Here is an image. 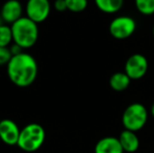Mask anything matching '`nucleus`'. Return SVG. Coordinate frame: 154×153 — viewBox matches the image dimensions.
Segmentation results:
<instances>
[{"instance_id": "obj_1", "label": "nucleus", "mask_w": 154, "mask_h": 153, "mask_svg": "<svg viewBox=\"0 0 154 153\" xmlns=\"http://www.w3.org/2000/svg\"><path fill=\"white\" fill-rule=\"evenodd\" d=\"M8 79L18 87H29L38 75V64L35 58L27 53L13 56L6 65Z\"/></svg>"}, {"instance_id": "obj_2", "label": "nucleus", "mask_w": 154, "mask_h": 153, "mask_svg": "<svg viewBox=\"0 0 154 153\" xmlns=\"http://www.w3.org/2000/svg\"><path fill=\"white\" fill-rule=\"evenodd\" d=\"M11 27L15 44L19 45L23 49L29 48L36 44L39 37L38 24L26 16L13 23Z\"/></svg>"}, {"instance_id": "obj_3", "label": "nucleus", "mask_w": 154, "mask_h": 153, "mask_svg": "<svg viewBox=\"0 0 154 153\" xmlns=\"http://www.w3.org/2000/svg\"><path fill=\"white\" fill-rule=\"evenodd\" d=\"M44 141V128L40 124L31 123L21 129L17 146L25 152H35L42 147Z\"/></svg>"}, {"instance_id": "obj_4", "label": "nucleus", "mask_w": 154, "mask_h": 153, "mask_svg": "<svg viewBox=\"0 0 154 153\" xmlns=\"http://www.w3.org/2000/svg\"><path fill=\"white\" fill-rule=\"evenodd\" d=\"M149 112L142 103H132L126 107L122 115V123L126 130L137 132L145 127Z\"/></svg>"}, {"instance_id": "obj_5", "label": "nucleus", "mask_w": 154, "mask_h": 153, "mask_svg": "<svg viewBox=\"0 0 154 153\" xmlns=\"http://www.w3.org/2000/svg\"><path fill=\"white\" fill-rule=\"evenodd\" d=\"M136 31V21L130 16H119L109 24V33L114 39L124 40L131 37Z\"/></svg>"}, {"instance_id": "obj_6", "label": "nucleus", "mask_w": 154, "mask_h": 153, "mask_svg": "<svg viewBox=\"0 0 154 153\" xmlns=\"http://www.w3.org/2000/svg\"><path fill=\"white\" fill-rule=\"evenodd\" d=\"M149 68L147 58L142 54H133L127 59L125 63V70L131 80H140L146 76Z\"/></svg>"}, {"instance_id": "obj_7", "label": "nucleus", "mask_w": 154, "mask_h": 153, "mask_svg": "<svg viewBox=\"0 0 154 153\" xmlns=\"http://www.w3.org/2000/svg\"><path fill=\"white\" fill-rule=\"evenodd\" d=\"M51 8L49 0H27L25 13L27 18L39 24L48 18Z\"/></svg>"}, {"instance_id": "obj_8", "label": "nucleus", "mask_w": 154, "mask_h": 153, "mask_svg": "<svg viewBox=\"0 0 154 153\" xmlns=\"http://www.w3.org/2000/svg\"><path fill=\"white\" fill-rule=\"evenodd\" d=\"M21 129L12 120L4 118L0 121V141L8 146H17Z\"/></svg>"}, {"instance_id": "obj_9", "label": "nucleus", "mask_w": 154, "mask_h": 153, "mask_svg": "<svg viewBox=\"0 0 154 153\" xmlns=\"http://www.w3.org/2000/svg\"><path fill=\"white\" fill-rule=\"evenodd\" d=\"M22 4L18 0H8L4 2L1 8L0 16H1L3 22L10 23L11 25L22 18Z\"/></svg>"}, {"instance_id": "obj_10", "label": "nucleus", "mask_w": 154, "mask_h": 153, "mask_svg": "<svg viewBox=\"0 0 154 153\" xmlns=\"http://www.w3.org/2000/svg\"><path fill=\"white\" fill-rule=\"evenodd\" d=\"M94 153H124V150L119 137L105 136L95 144Z\"/></svg>"}, {"instance_id": "obj_11", "label": "nucleus", "mask_w": 154, "mask_h": 153, "mask_svg": "<svg viewBox=\"0 0 154 153\" xmlns=\"http://www.w3.org/2000/svg\"><path fill=\"white\" fill-rule=\"evenodd\" d=\"M119 139H120V143L122 145L124 152L134 153L140 148V139H138L136 132H134V131L125 129L121 132Z\"/></svg>"}, {"instance_id": "obj_12", "label": "nucleus", "mask_w": 154, "mask_h": 153, "mask_svg": "<svg viewBox=\"0 0 154 153\" xmlns=\"http://www.w3.org/2000/svg\"><path fill=\"white\" fill-rule=\"evenodd\" d=\"M130 83H131V79L127 76L125 72H114L109 79V85L111 89L114 91H124L129 87Z\"/></svg>"}, {"instance_id": "obj_13", "label": "nucleus", "mask_w": 154, "mask_h": 153, "mask_svg": "<svg viewBox=\"0 0 154 153\" xmlns=\"http://www.w3.org/2000/svg\"><path fill=\"white\" fill-rule=\"evenodd\" d=\"M95 5L105 14H116L123 8L124 0H94Z\"/></svg>"}, {"instance_id": "obj_14", "label": "nucleus", "mask_w": 154, "mask_h": 153, "mask_svg": "<svg viewBox=\"0 0 154 153\" xmlns=\"http://www.w3.org/2000/svg\"><path fill=\"white\" fill-rule=\"evenodd\" d=\"M137 11L145 16L154 14V0H134Z\"/></svg>"}, {"instance_id": "obj_15", "label": "nucleus", "mask_w": 154, "mask_h": 153, "mask_svg": "<svg viewBox=\"0 0 154 153\" xmlns=\"http://www.w3.org/2000/svg\"><path fill=\"white\" fill-rule=\"evenodd\" d=\"M13 40L12 27L6 24L0 26V47H8Z\"/></svg>"}, {"instance_id": "obj_16", "label": "nucleus", "mask_w": 154, "mask_h": 153, "mask_svg": "<svg viewBox=\"0 0 154 153\" xmlns=\"http://www.w3.org/2000/svg\"><path fill=\"white\" fill-rule=\"evenodd\" d=\"M67 10L72 13H80L86 10L88 0H66Z\"/></svg>"}, {"instance_id": "obj_17", "label": "nucleus", "mask_w": 154, "mask_h": 153, "mask_svg": "<svg viewBox=\"0 0 154 153\" xmlns=\"http://www.w3.org/2000/svg\"><path fill=\"white\" fill-rule=\"evenodd\" d=\"M13 55L11 53V49L8 47H0V66L8 65L11 61Z\"/></svg>"}, {"instance_id": "obj_18", "label": "nucleus", "mask_w": 154, "mask_h": 153, "mask_svg": "<svg viewBox=\"0 0 154 153\" xmlns=\"http://www.w3.org/2000/svg\"><path fill=\"white\" fill-rule=\"evenodd\" d=\"M54 6H55V8L58 12H64V11L67 10L66 0H55Z\"/></svg>"}, {"instance_id": "obj_19", "label": "nucleus", "mask_w": 154, "mask_h": 153, "mask_svg": "<svg viewBox=\"0 0 154 153\" xmlns=\"http://www.w3.org/2000/svg\"><path fill=\"white\" fill-rule=\"evenodd\" d=\"M10 49H11V53H12L13 56H16V55H19V54L23 53V50H22L23 48L19 46V45H17V44H14Z\"/></svg>"}, {"instance_id": "obj_20", "label": "nucleus", "mask_w": 154, "mask_h": 153, "mask_svg": "<svg viewBox=\"0 0 154 153\" xmlns=\"http://www.w3.org/2000/svg\"><path fill=\"white\" fill-rule=\"evenodd\" d=\"M150 113L152 115V116L154 118V103L151 105V108H150Z\"/></svg>"}, {"instance_id": "obj_21", "label": "nucleus", "mask_w": 154, "mask_h": 153, "mask_svg": "<svg viewBox=\"0 0 154 153\" xmlns=\"http://www.w3.org/2000/svg\"><path fill=\"white\" fill-rule=\"evenodd\" d=\"M3 24V20H2V18H1V16H0V26Z\"/></svg>"}, {"instance_id": "obj_22", "label": "nucleus", "mask_w": 154, "mask_h": 153, "mask_svg": "<svg viewBox=\"0 0 154 153\" xmlns=\"http://www.w3.org/2000/svg\"><path fill=\"white\" fill-rule=\"evenodd\" d=\"M152 32H153V37H154V25H153V31Z\"/></svg>"}, {"instance_id": "obj_23", "label": "nucleus", "mask_w": 154, "mask_h": 153, "mask_svg": "<svg viewBox=\"0 0 154 153\" xmlns=\"http://www.w3.org/2000/svg\"><path fill=\"white\" fill-rule=\"evenodd\" d=\"M0 121H1V120H0Z\"/></svg>"}]
</instances>
